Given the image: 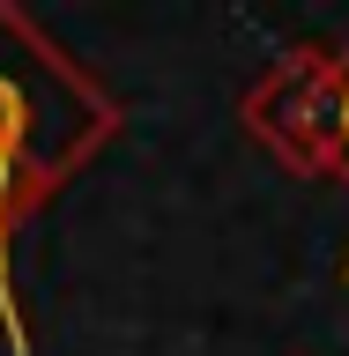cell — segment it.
<instances>
[{"mask_svg":"<svg viewBox=\"0 0 349 356\" xmlns=\"http://www.w3.org/2000/svg\"><path fill=\"white\" fill-rule=\"evenodd\" d=\"M8 193H15V156H0V230H8ZM0 289H8V260H0Z\"/></svg>","mask_w":349,"mask_h":356,"instance_id":"7a4b0ae2","label":"cell"},{"mask_svg":"<svg viewBox=\"0 0 349 356\" xmlns=\"http://www.w3.org/2000/svg\"><path fill=\"white\" fill-rule=\"evenodd\" d=\"M342 134H349V89H342Z\"/></svg>","mask_w":349,"mask_h":356,"instance_id":"3957f363","label":"cell"},{"mask_svg":"<svg viewBox=\"0 0 349 356\" xmlns=\"http://www.w3.org/2000/svg\"><path fill=\"white\" fill-rule=\"evenodd\" d=\"M15 141H22V89L0 74V156H15Z\"/></svg>","mask_w":349,"mask_h":356,"instance_id":"6da1fadb","label":"cell"}]
</instances>
